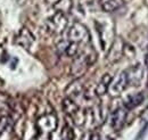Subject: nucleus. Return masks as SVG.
Instances as JSON below:
<instances>
[{
	"instance_id": "1",
	"label": "nucleus",
	"mask_w": 148,
	"mask_h": 140,
	"mask_svg": "<svg viewBox=\"0 0 148 140\" xmlns=\"http://www.w3.org/2000/svg\"><path fill=\"white\" fill-rule=\"evenodd\" d=\"M96 60V54H81L76 55L74 58L73 63L71 65V74L79 78L83 75V73L87 71V69Z\"/></svg>"
},
{
	"instance_id": "2",
	"label": "nucleus",
	"mask_w": 148,
	"mask_h": 140,
	"mask_svg": "<svg viewBox=\"0 0 148 140\" xmlns=\"http://www.w3.org/2000/svg\"><path fill=\"white\" fill-rule=\"evenodd\" d=\"M67 40L72 42H76V43H87L90 40V33L83 24L75 22L69 29Z\"/></svg>"
},
{
	"instance_id": "3",
	"label": "nucleus",
	"mask_w": 148,
	"mask_h": 140,
	"mask_svg": "<svg viewBox=\"0 0 148 140\" xmlns=\"http://www.w3.org/2000/svg\"><path fill=\"white\" fill-rule=\"evenodd\" d=\"M67 24H69V21L66 18V15L56 12L55 14L51 17L48 18V21L46 22V27L50 33L59 34L65 31V29L67 27Z\"/></svg>"
},
{
	"instance_id": "4",
	"label": "nucleus",
	"mask_w": 148,
	"mask_h": 140,
	"mask_svg": "<svg viewBox=\"0 0 148 140\" xmlns=\"http://www.w3.org/2000/svg\"><path fill=\"white\" fill-rule=\"evenodd\" d=\"M128 79H127V74H125V71L121 72L120 74H117L116 78L112 79L111 83H110V87H108V92L110 95L113 97H116V96H120L124 90L125 88L128 87Z\"/></svg>"
},
{
	"instance_id": "5",
	"label": "nucleus",
	"mask_w": 148,
	"mask_h": 140,
	"mask_svg": "<svg viewBox=\"0 0 148 140\" xmlns=\"http://www.w3.org/2000/svg\"><path fill=\"white\" fill-rule=\"evenodd\" d=\"M38 129L43 133H50L57 128V119L54 114H45L37 121Z\"/></svg>"
},
{
	"instance_id": "6",
	"label": "nucleus",
	"mask_w": 148,
	"mask_h": 140,
	"mask_svg": "<svg viewBox=\"0 0 148 140\" xmlns=\"http://www.w3.org/2000/svg\"><path fill=\"white\" fill-rule=\"evenodd\" d=\"M127 74V79H128V84L132 87H138L140 86L143 78H144V69L141 66V64H136L132 65L125 71Z\"/></svg>"
},
{
	"instance_id": "7",
	"label": "nucleus",
	"mask_w": 148,
	"mask_h": 140,
	"mask_svg": "<svg viewBox=\"0 0 148 140\" xmlns=\"http://www.w3.org/2000/svg\"><path fill=\"white\" fill-rule=\"evenodd\" d=\"M124 45L125 42L121 39V38H117L115 39V41L113 42L111 49L108 51V55H107V60L110 63H116L117 60H120V58L123 56V53H124Z\"/></svg>"
},
{
	"instance_id": "8",
	"label": "nucleus",
	"mask_w": 148,
	"mask_h": 140,
	"mask_svg": "<svg viewBox=\"0 0 148 140\" xmlns=\"http://www.w3.org/2000/svg\"><path fill=\"white\" fill-rule=\"evenodd\" d=\"M127 120V108L124 107H120L117 109H115L112 114L111 117V125L115 131H119L123 128L124 123Z\"/></svg>"
},
{
	"instance_id": "9",
	"label": "nucleus",
	"mask_w": 148,
	"mask_h": 140,
	"mask_svg": "<svg viewBox=\"0 0 148 140\" xmlns=\"http://www.w3.org/2000/svg\"><path fill=\"white\" fill-rule=\"evenodd\" d=\"M34 41H36V38L29 29L23 27V29L19 30L18 34L16 36V42L19 46H22L25 49H30L33 46Z\"/></svg>"
},
{
	"instance_id": "10",
	"label": "nucleus",
	"mask_w": 148,
	"mask_h": 140,
	"mask_svg": "<svg viewBox=\"0 0 148 140\" xmlns=\"http://www.w3.org/2000/svg\"><path fill=\"white\" fill-rule=\"evenodd\" d=\"M112 79H113L112 75L108 74V73H106V74L103 75L100 82L96 87V95L97 96H104L106 92H108V87H110V83H111Z\"/></svg>"
},
{
	"instance_id": "11",
	"label": "nucleus",
	"mask_w": 148,
	"mask_h": 140,
	"mask_svg": "<svg viewBox=\"0 0 148 140\" xmlns=\"http://www.w3.org/2000/svg\"><path fill=\"white\" fill-rule=\"evenodd\" d=\"M99 3L104 12L112 13L123 5V0H99Z\"/></svg>"
},
{
	"instance_id": "12",
	"label": "nucleus",
	"mask_w": 148,
	"mask_h": 140,
	"mask_svg": "<svg viewBox=\"0 0 148 140\" xmlns=\"http://www.w3.org/2000/svg\"><path fill=\"white\" fill-rule=\"evenodd\" d=\"M145 99V96L144 93L141 92H138V93H134V95H131L128 97V99L124 102V106L127 109H133L136 108L137 106H139Z\"/></svg>"
},
{
	"instance_id": "13",
	"label": "nucleus",
	"mask_w": 148,
	"mask_h": 140,
	"mask_svg": "<svg viewBox=\"0 0 148 140\" xmlns=\"http://www.w3.org/2000/svg\"><path fill=\"white\" fill-rule=\"evenodd\" d=\"M72 7H73V0H57L54 5L55 12L65 15L72 10Z\"/></svg>"
},
{
	"instance_id": "14",
	"label": "nucleus",
	"mask_w": 148,
	"mask_h": 140,
	"mask_svg": "<svg viewBox=\"0 0 148 140\" xmlns=\"http://www.w3.org/2000/svg\"><path fill=\"white\" fill-rule=\"evenodd\" d=\"M63 109L67 115H70L72 117L73 115H75L80 110V107L77 106V104L74 102L72 98L69 97V98L64 99V102H63Z\"/></svg>"
},
{
	"instance_id": "15",
	"label": "nucleus",
	"mask_w": 148,
	"mask_h": 140,
	"mask_svg": "<svg viewBox=\"0 0 148 140\" xmlns=\"http://www.w3.org/2000/svg\"><path fill=\"white\" fill-rule=\"evenodd\" d=\"M82 91H83V86H82V83L79 80L73 81L69 87L66 88V93H67V96L70 98H73V97L79 96Z\"/></svg>"
},
{
	"instance_id": "16",
	"label": "nucleus",
	"mask_w": 148,
	"mask_h": 140,
	"mask_svg": "<svg viewBox=\"0 0 148 140\" xmlns=\"http://www.w3.org/2000/svg\"><path fill=\"white\" fill-rule=\"evenodd\" d=\"M79 53V43L76 42H72V41H69L67 43V47L65 49V55L69 56V57H75Z\"/></svg>"
},
{
	"instance_id": "17",
	"label": "nucleus",
	"mask_w": 148,
	"mask_h": 140,
	"mask_svg": "<svg viewBox=\"0 0 148 140\" xmlns=\"http://www.w3.org/2000/svg\"><path fill=\"white\" fill-rule=\"evenodd\" d=\"M74 138H75V135H74L73 129L69 125H65L60 133V140H74Z\"/></svg>"
},
{
	"instance_id": "18",
	"label": "nucleus",
	"mask_w": 148,
	"mask_h": 140,
	"mask_svg": "<svg viewBox=\"0 0 148 140\" xmlns=\"http://www.w3.org/2000/svg\"><path fill=\"white\" fill-rule=\"evenodd\" d=\"M9 123V117L6 116V115H0V133L7 128Z\"/></svg>"
},
{
	"instance_id": "19",
	"label": "nucleus",
	"mask_w": 148,
	"mask_h": 140,
	"mask_svg": "<svg viewBox=\"0 0 148 140\" xmlns=\"http://www.w3.org/2000/svg\"><path fill=\"white\" fill-rule=\"evenodd\" d=\"M89 140H99V135H98V133H92V135L90 136Z\"/></svg>"
},
{
	"instance_id": "20",
	"label": "nucleus",
	"mask_w": 148,
	"mask_h": 140,
	"mask_svg": "<svg viewBox=\"0 0 148 140\" xmlns=\"http://www.w3.org/2000/svg\"><path fill=\"white\" fill-rule=\"evenodd\" d=\"M145 65H146V67H147L148 70V54L146 55V57H145Z\"/></svg>"
}]
</instances>
